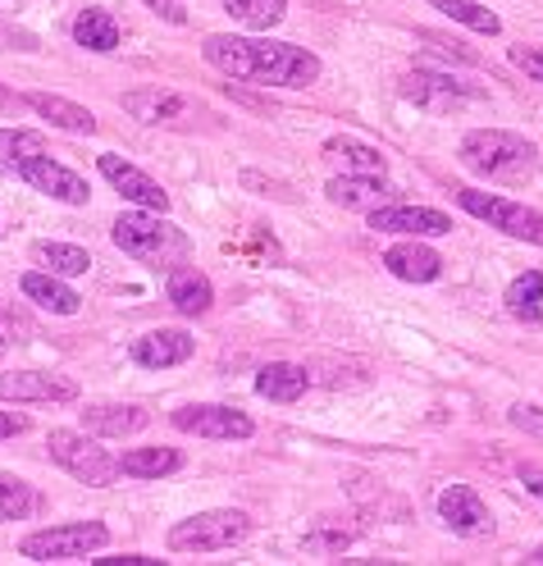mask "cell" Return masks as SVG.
Listing matches in <instances>:
<instances>
[{
	"label": "cell",
	"instance_id": "obj_5",
	"mask_svg": "<svg viewBox=\"0 0 543 566\" xmlns=\"http://www.w3.org/2000/svg\"><path fill=\"white\" fill-rule=\"evenodd\" d=\"M46 448H51V462L55 467H64L69 475L92 484V489H105V484H115L124 475L119 457H111L96 439H87L79 430H51L46 434Z\"/></svg>",
	"mask_w": 543,
	"mask_h": 566
},
{
	"label": "cell",
	"instance_id": "obj_6",
	"mask_svg": "<svg viewBox=\"0 0 543 566\" xmlns=\"http://www.w3.org/2000/svg\"><path fill=\"white\" fill-rule=\"evenodd\" d=\"M111 544V530L101 521H74V525H51V530H32V535L19 544L23 557L32 562H79L96 548Z\"/></svg>",
	"mask_w": 543,
	"mask_h": 566
},
{
	"label": "cell",
	"instance_id": "obj_3",
	"mask_svg": "<svg viewBox=\"0 0 543 566\" xmlns=\"http://www.w3.org/2000/svg\"><path fill=\"white\" fill-rule=\"evenodd\" d=\"M539 151L534 142L516 137V133H502V128H476L461 137V165L480 179H525L534 169Z\"/></svg>",
	"mask_w": 543,
	"mask_h": 566
},
{
	"label": "cell",
	"instance_id": "obj_7",
	"mask_svg": "<svg viewBox=\"0 0 543 566\" xmlns=\"http://www.w3.org/2000/svg\"><path fill=\"white\" fill-rule=\"evenodd\" d=\"M457 206L470 210L476 220H489L493 229H502L507 238H525L534 247H543V210H530L512 197H493V192H476V188H461Z\"/></svg>",
	"mask_w": 543,
	"mask_h": 566
},
{
	"label": "cell",
	"instance_id": "obj_8",
	"mask_svg": "<svg viewBox=\"0 0 543 566\" xmlns=\"http://www.w3.org/2000/svg\"><path fill=\"white\" fill-rule=\"evenodd\" d=\"M397 92H403L416 105V111H425V115H457V111H466L470 101L484 96L476 87L457 83L452 74H429V69H416V74H407L403 83H397Z\"/></svg>",
	"mask_w": 543,
	"mask_h": 566
},
{
	"label": "cell",
	"instance_id": "obj_40",
	"mask_svg": "<svg viewBox=\"0 0 543 566\" xmlns=\"http://www.w3.org/2000/svg\"><path fill=\"white\" fill-rule=\"evenodd\" d=\"M521 480H525V489H530V493H539V499H543V475H534V471H525Z\"/></svg>",
	"mask_w": 543,
	"mask_h": 566
},
{
	"label": "cell",
	"instance_id": "obj_21",
	"mask_svg": "<svg viewBox=\"0 0 543 566\" xmlns=\"http://www.w3.org/2000/svg\"><path fill=\"white\" fill-rule=\"evenodd\" d=\"M324 197L343 210H375V206H384L388 184L370 179V174H338V179H330V188H324Z\"/></svg>",
	"mask_w": 543,
	"mask_h": 566
},
{
	"label": "cell",
	"instance_id": "obj_28",
	"mask_svg": "<svg viewBox=\"0 0 543 566\" xmlns=\"http://www.w3.org/2000/svg\"><path fill=\"white\" fill-rule=\"evenodd\" d=\"M507 311L516 315V321H525V325H539L543 321V274L539 270H525V274H516L512 283H507Z\"/></svg>",
	"mask_w": 543,
	"mask_h": 566
},
{
	"label": "cell",
	"instance_id": "obj_31",
	"mask_svg": "<svg viewBox=\"0 0 543 566\" xmlns=\"http://www.w3.org/2000/svg\"><path fill=\"white\" fill-rule=\"evenodd\" d=\"M434 10H443L448 19H457V23H466L470 32H484V38H498L502 32V19L493 14V10H484L480 0H429Z\"/></svg>",
	"mask_w": 543,
	"mask_h": 566
},
{
	"label": "cell",
	"instance_id": "obj_16",
	"mask_svg": "<svg viewBox=\"0 0 543 566\" xmlns=\"http://www.w3.org/2000/svg\"><path fill=\"white\" fill-rule=\"evenodd\" d=\"M119 105L137 119V124H178L192 115V101L178 96L169 87H137V92H124Z\"/></svg>",
	"mask_w": 543,
	"mask_h": 566
},
{
	"label": "cell",
	"instance_id": "obj_2",
	"mask_svg": "<svg viewBox=\"0 0 543 566\" xmlns=\"http://www.w3.org/2000/svg\"><path fill=\"white\" fill-rule=\"evenodd\" d=\"M111 238H115V247L124 256H133L142 265H156V270L178 265L192 252L188 233L174 229L160 210H124V216L115 220V229H111Z\"/></svg>",
	"mask_w": 543,
	"mask_h": 566
},
{
	"label": "cell",
	"instance_id": "obj_24",
	"mask_svg": "<svg viewBox=\"0 0 543 566\" xmlns=\"http://www.w3.org/2000/svg\"><path fill=\"white\" fill-rule=\"evenodd\" d=\"M306 388H311V375H306V366H293V361H270L257 375V394L270 402H297Z\"/></svg>",
	"mask_w": 543,
	"mask_h": 566
},
{
	"label": "cell",
	"instance_id": "obj_25",
	"mask_svg": "<svg viewBox=\"0 0 543 566\" xmlns=\"http://www.w3.org/2000/svg\"><path fill=\"white\" fill-rule=\"evenodd\" d=\"M74 42L83 51H96V55H111L119 46V19L111 10H96L87 6L79 19H74Z\"/></svg>",
	"mask_w": 543,
	"mask_h": 566
},
{
	"label": "cell",
	"instance_id": "obj_29",
	"mask_svg": "<svg viewBox=\"0 0 543 566\" xmlns=\"http://www.w3.org/2000/svg\"><path fill=\"white\" fill-rule=\"evenodd\" d=\"M32 261H38L42 270H51V274H60V279L87 274V265H92V256L74 242H32Z\"/></svg>",
	"mask_w": 543,
	"mask_h": 566
},
{
	"label": "cell",
	"instance_id": "obj_18",
	"mask_svg": "<svg viewBox=\"0 0 543 566\" xmlns=\"http://www.w3.org/2000/svg\"><path fill=\"white\" fill-rule=\"evenodd\" d=\"M19 289H23L28 302H38V306L51 311V315H79V311H83V297L69 289L60 274H51V270H28V274L19 279Z\"/></svg>",
	"mask_w": 543,
	"mask_h": 566
},
{
	"label": "cell",
	"instance_id": "obj_41",
	"mask_svg": "<svg viewBox=\"0 0 543 566\" xmlns=\"http://www.w3.org/2000/svg\"><path fill=\"white\" fill-rule=\"evenodd\" d=\"M6 347H10V343H6V338H0V357H6Z\"/></svg>",
	"mask_w": 543,
	"mask_h": 566
},
{
	"label": "cell",
	"instance_id": "obj_10",
	"mask_svg": "<svg viewBox=\"0 0 543 566\" xmlns=\"http://www.w3.org/2000/svg\"><path fill=\"white\" fill-rule=\"evenodd\" d=\"M19 179H23L28 188H38L42 197H51V201H64V206H87V197H92V188H87L83 174H74L69 165H60L55 156L28 160V165L19 169Z\"/></svg>",
	"mask_w": 543,
	"mask_h": 566
},
{
	"label": "cell",
	"instance_id": "obj_14",
	"mask_svg": "<svg viewBox=\"0 0 543 566\" xmlns=\"http://www.w3.org/2000/svg\"><path fill=\"white\" fill-rule=\"evenodd\" d=\"M370 229L403 233V238H443V233H452V220L443 210H429V206H375Z\"/></svg>",
	"mask_w": 543,
	"mask_h": 566
},
{
	"label": "cell",
	"instance_id": "obj_13",
	"mask_svg": "<svg viewBox=\"0 0 543 566\" xmlns=\"http://www.w3.org/2000/svg\"><path fill=\"white\" fill-rule=\"evenodd\" d=\"M96 169L111 179V188L124 197V201H133V206H142V210H169V192L152 179V174H142L137 165H128L124 156H115V151H105L101 160H96Z\"/></svg>",
	"mask_w": 543,
	"mask_h": 566
},
{
	"label": "cell",
	"instance_id": "obj_39",
	"mask_svg": "<svg viewBox=\"0 0 543 566\" xmlns=\"http://www.w3.org/2000/svg\"><path fill=\"white\" fill-rule=\"evenodd\" d=\"M96 566H165V562L142 557V553H124V557H96Z\"/></svg>",
	"mask_w": 543,
	"mask_h": 566
},
{
	"label": "cell",
	"instance_id": "obj_26",
	"mask_svg": "<svg viewBox=\"0 0 543 566\" xmlns=\"http://www.w3.org/2000/svg\"><path fill=\"white\" fill-rule=\"evenodd\" d=\"M119 467L133 480H160V475L184 471V452H178V448H128L119 457Z\"/></svg>",
	"mask_w": 543,
	"mask_h": 566
},
{
	"label": "cell",
	"instance_id": "obj_22",
	"mask_svg": "<svg viewBox=\"0 0 543 566\" xmlns=\"http://www.w3.org/2000/svg\"><path fill=\"white\" fill-rule=\"evenodd\" d=\"M324 160H330L334 169H343V174H370V179H384V169H388L384 151L366 147V142H352V137L324 142Z\"/></svg>",
	"mask_w": 543,
	"mask_h": 566
},
{
	"label": "cell",
	"instance_id": "obj_34",
	"mask_svg": "<svg viewBox=\"0 0 543 566\" xmlns=\"http://www.w3.org/2000/svg\"><path fill=\"white\" fill-rule=\"evenodd\" d=\"M0 51H23V55H32V51H42V42L32 38V32L14 28L10 19H0Z\"/></svg>",
	"mask_w": 543,
	"mask_h": 566
},
{
	"label": "cell",
	"instance_id": "obj_19",
	"mask_svg": "<svg viewBox=\"0 0 543 566\" xmlns=\"http://www.w3.org/2000/svg\"><path fill=\"white\" fill-rule=\"evenodd\" d=\"M165 297H169V306H174L178 315H188V321H197V315H206V311H210L215 289H210V279H206L197 265H178V270L169 274V283H165Z\"/></svg>",
	"mask_w": 543,
	"mask_h": 566
},
{
	"label": "cell",
	"instance_id": "obj_23",
	"mask_svg": "<svg viewBox=\"0 0 543 566\" xmlns=\"http://www.w3.org/2000/svg\"><path fill=\"white\" fill-rule=\"evenodd\" d=\"M28 101V111H38L42 119H51L55 128H64V133H96V115L92 111H83V105H74V101H64V96H51V92H28L23 96Z\"/></svg>",
	"mask_w": 543,
	"mask_h": 566
},
{
	"label": "cell",
	"instance_id": "obj_15",
	"mask_svg": "<svg viewBox=\"0 0 543 566\" xmlns=\"http://www.w3.org/2000/svg\"><path fill=\"white\" fill-rule=\"evenodd\" d=\"M192 352H197V338L188 329H152V334L133 338V361L142 370L184 366V361H192Z\"/></svg>",
	"mask_w": 543,
	"mask_h": 566
},
{
	"label": "cell",
	"instance_id": "obj_36",
	"mask_svg": "<svg viewBox=\"0 0 543 566\" xmlns=\"http://www.w3.org/2000/svg\"><path fill=\"white\" fill-rule=\"evenodd\" d=\"M512 64L525 69V78L543 83V46H512Z\"/></svg>",
	"mask_w": 543,
	"mask_h": 566
},
{
	"label": "cell",
	"instance_id": "obj_30",
	"mask_svg": "<svg viewBox=\"0 0 543 566\" xmlns=\"http://www.w3.org/2000/svg\"><path fill=\"white\" fill-rule=\"evenodd\" d=\"M224 10H229L242 28H251V32H270V28L283 23L288 0H224Z\"/></svg>",
	"mask_w": 543,
	"mask_h": 566
},
{
	"label": "cell",
	"instance_id": "obj_4",
	"mask_svg": "<svg viewBox=\"0 0 543 566\" xmlns=\"http://www.w3.org/2000/svg\"><path fill=\"white\" fill-rule=\"evenodd\" d=\"M251 535V516L238 507H215V512H197L188 521H178L169 530V548L174 553H224L233 544H242Z\"/></svg>",
	"mask_w": 543,
	"mask_h": 566
},
{
	"label": "cell",
	"instance_id": "obj_32",
	"mask_svg": "<svg viewBox=\"0 0 543 566\" xmlns=\"http://www.w3.org/2000/svg\"><path fill=\"white\" fill-rule=\"evenodd\" d=\"M32 507H38V489L10 471H0V521H23Z\"/></svg>",
	"mask_w": 543,
	"mask_h": 566
},
{
	"label": "cell",
	"instance_id": "obj_12",
	"mask_svg": "<svg viewBox=\"0 0 543 566\" xmlns=\"http://www.w3.org/2000/svg\"><path fill=\"white\" fill-rule=\"evenodd\" d=\"M439 516H443V525L452 530V535H461V539L493 535V516H489L484 499L470 484H448L439 493Z\"/></svg>",
	"mask_w": 543,
	"mask_h": 566
},
{
	"label": "cell",
	"instance_id": "obj_33",
	"mask_svg": "<svg viewBox=\"0 0 543 566\" xmlns=\"http://www.w3.org/2000/svg\"><path fill=\"white\" fill-rule=\"evenodd\" d=\"M507 424H512V430H521V434H530V439H543V407L521 402V407L507 411Z\"/></svg>",
	"mask_w": 543,
	"mask_h": 566
},
{
	"label": "cell",
	"instance_id": "obj_27",
	"mask_svg": "<svg viewBox=\"0 0 543 566\" xmlns=\"http://www.w3.org/2000/svg\"><path fill=\"white\" fill-rule=\"evenodd\" d=\"M38 156H51L42 133H32V128H0V174H14V179H19V169L28 160H38Z\"/></svg>",
	"mask_w": 543,
	"mask_h": 566
},
{
	"label": "cell",
	"instance_id": "obj_17",
	"mask_svg": "<svg viewBox=\"0 0 543 566\" xmlns=\"http://www.w3.org/2000/svg\"><path fill=\"white\" fill-rule=\"evenodd\" d=\"M384 265H388L393 279H403V283H434V279L443 274V256L434 252V247H425L420 238L388 247V252H384Z\"/></svg>",
	"mask_w": 543,
	"mask_h": 566
},
{
	"label": "cell",
	"instance_id": "obj_20",
	"mask_svg": "<svg viewBox=\"0 0 543 566\" xmlns=\"http://www.w3.org/2000/svg\"><path fill=\"white\" fill-rule=\"evenodd\" d=\"M147 411L142 407H128V402H92L83 411V424L101 439H128V434H142L147 430Z\"/></svg>",
	"mask_w": 543,
	"mask_h": 566
},
{
	"label": "cell",
	"instance_id": "obj_38",
	"mask_svg": "<svg viewBox=\"0 0 543 566\" xmlns=\"http://www.w3.org/2000/svg\"><path fill=\"white\" fill-rule=\"evenodd\" d=\"M14 434H28V416H19V411H0V439H14Z\"/></svg>",
	"mask_w": 543,
	"mask_h": 566
},
{
	"label": "cell",
	"instance_id": "obj_11",
	"mask_svg": "<svg viewBox=\"0 0 543 566\" xmlns=\"http://www.w3.org/2000/svg\"><path fill=\"white\" fill-rule=\"evenodd\" d=\"M79 384L64 375H46V370H14L0 375V402L14 407H32V402H74Z\"/></svg>",
	"mask_w": 543,
	"mask_h": 566
},
{
	"label": "cell",
	"instance_id": "obj_35",
	"mask_svg": "<svg viewBox=\"0 0 543 566\" xmlns=\"http://www.w3.org/2000/svg\"><path fill=\"white\" fill-rule=\"evenodd\" d=\"M420 42H429L439 55H448V60H461V64H480V55L476 51H466L461 42H452V38H439V32H420Z\"/></svg>",
	"mask_w": 543,
	"mask_h": 566
},
{
	"label": "cell",
	"instance_id": "obj_9",
	"mask_svg": "<svg viewBox=\"0 0 543 566\" xmlns=\"http://www.w3.org/2000/svg\"><path fill=\"white\" fill-rule=\"evenodd\" d=\"M169 420H174V430L197 434V439H215V443H233V439H251V434H257V424H251L247 411H238V407H220V402L178 407Z\"/></svg>",
	"mask_w": 543,
	"mask_h": 566
},
{
	"label": "cell",
	"instance_id": "obj_1",
	"mask_svg": "<svg viewBox=\"0 0 543 566\" xmlns=\"http://www.w3.org/2000/svg\"><path fill=\"white\" fill-rule=\"evenodd\" d=\"M201 55L210 69H220L233 83L311 87L320 78V55L274 38H229V32H215V38L201 42Z\"/></svg>",
	"mask_w": 543,
	"mask_h": 566
},
{
	"label": "cell",
	"instance_id": "obj_42",
	"mask_svg": "<svg viewBox=\"0 0 543 566\" xmlns=\"http://www.w3.org/2000/svg\"><path fill=\"white\" fill-rule=\"evenodd\" d=\"M0 101H6V87H0Z\"/></svg>",
	"mask_w": 543,
	"mask_h": 566
},
{
	"label": "cell",
	"instance_id": "obj_37",
	"mask_svg": "<svg viewBox=\"0 0 543 566\" xmlns=\"http://www.w3.org/2000/svg\"><path fill=\"white\" fill-rule=\"evenodd\" d=\"M142 6H147L156 19L174 23V28H184V23H188V6H184V0H142Z\"/></svg>",
	"mask_w": 543,
	"mask_h": 566
}]
</instances>
